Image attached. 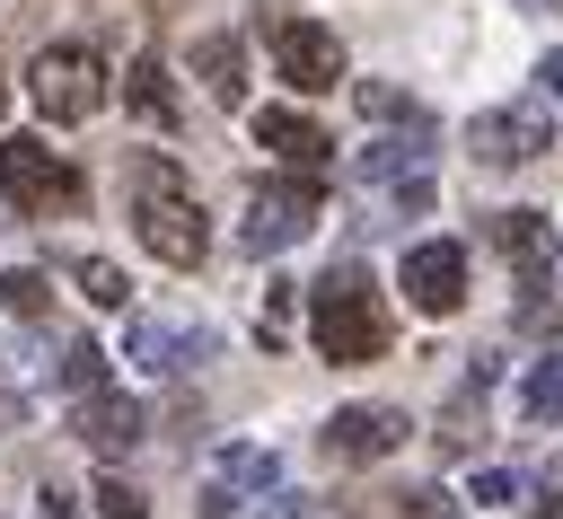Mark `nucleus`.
<instances>
[{
  "instance_id": "f257e3e1",
  "label": "nucleus",
  "mask_w": 563,
  "mask_h": 519,
  "mask_svg": "<svg viewBox=\"0 0 563 519\" xmlns=\"http://www.w3.org/2000/svg\"><path fill=\"white\" fill-rule=\"evenodd\" d=\"M308 343H317V361H334V369H361V361H378V352L396 343V317H387V299H378V281H369L361 264H334V273L308 290Z\"/></svg>"
},
{
  "instance_id": "f03ea898",
  "label": "nucleus",
  "mask_w": 563,
  "mask_h": 519,
  "mask_svg": "<svg viewBox=\"0 0 563 519\" xmlns=\"http://www.w3.org/2000/svg\"><path fill=\"white\" fill-rule=\"evenodd\" d=\"M132 229H141V246H150L158 264H176V273H194V264L211 255L202 202L185 194L176 158H132Z\"/></svg>"
},
{
  "instance_id": "7ed1b4c3",
  "label": "nucleus",
  "mask_w": 563,
  "mask_h": 519,
  "mask_svg": "<svg viewBox=\"0 0 563 519\" xmlns=\"http://www.w3.org/2000/svg\"><path fill=\"white\" fill-rule=\"evenodd\" d=\"M0 194H9L26 220H53V211H79V202H88V176H79L62 150H44L35 132H0Z\"/></svg>"
},
{
  "instance_id": "20e7f679",
  "label": "nucleus",
  "mask_w": 563,
  "mask_h": 519,
  "mask_svg": "<svg viewBox=\"0 0 563 519\" xmlns=\"http://www.w3.org/2000/svg\"><path fill=\"white\" fill-rule=\"evenodd\" d=\"M255 26H264V44H273V70H282L299 97H325V88H343V44H334V26H317V18H290L282 0H255Z\"/></svg>"
},
{
  "instance_id": "39448f33",
  "label": "nucleus",
  "mask_w": 563,
  "mask_h": 519,
  "mask_svg": "<svg viewBox=\"0 0 563 519\" xmlns=\"http://www.w3.org/2000/svg\"><path fill=\"white\" fill-rule=\"evenodd\" d=\"M26 97H35L44 123H88L106 106V62L88 44H44L35 70H26Z\"/></svg>"
},
{
  "instance_id": "423d86ee",
  "label": "nucleus",
  "mask_w": 563,
  "mask_h": 519,
  "mask_svg": "<svg viewBox=\"0 0 563 519\" xmlns=\"http://www.w3.org/2000/svg\"><path fill=\"white\" fill-rule=\"evenodd\" d=\"M466 150H475L484 167H528V158H545V150H554V106H545V88H519L510 106H484V114L466 123Z\"/></svg>"
},
{
  "instance_id": "0eeeda50",
  "label": "nucleus",
  "mask_w": 563,
  "mask_h": 519,
  "mask_svg": "<svg viewBox=\"0 0 563 519\" xmlns=\"http://www.w3.org/2000/svg\"><path fill=\"white\" fill-rule=\"evenodd\" d=\"M317 220H325V194H317V176H273V185H255V194H246L238 246H246V255H282V246H299Z\"/></svg>"
},
{
  "instance_id": "6e6552de",
  "label": "nucleus",
  "mask_w": 563,
  "mask_h": 519,
  "mask_svg": "<svg viewBox=\"0 0 563 519\" xmlns=\"http://www.w3.org/2000/svg\"><path fill=\"white\" fill-rule=\"evenodd\" d=\"M396 290H405L422 317H457V308H466V246H457V238H413L405 264H396Z\"/></svg>"
},
{
  "instance_id": "1a4fd4ad",
  "label": "nucleus",
  "mask_w": 563,
  "mask_h": 519,
  "mask_svg": "<svg viewBox=\"0 0 563 519\" xmlns=\"http://www.w3.org/2000/svg\"><path fill=\"white\" fill-rule=\"evenodd\" d=\"M405 440H413L405 405H343V413L325 422V457H343V466H369V457H387V449H405Z\"/></svg>"
},
{
  "instance_id": "9d476101",
  "label": "nucleus",
  "mask_w": 563,
  "mask_h": 519,
  "mask_svg": "<svg viewBox=\"0 0 563 519\" xmlns=\"http://www.w3.org/2000/svg\"><path fill=\"white\" fill-rule=\"evenodd\" d=\"M484 238H493V255H501L519 281H545V273L563 264V238H554V220H545V211H493V220H484Z\"/></svg>"
},
{
  "instance_id": "9b49d317",
  "label": "nucleus",
  "mask_w": 563,
  "mask_h": 519,
  "mask_svg": "<svg viewBox=\"0 0 563 519\" xmlns=\"http://www.w3.org/2000/svg\"><path fill=\"white\" fill-rule=\"evenodd\" d=\"M123 352H132V369H150V378H176V369L211 361V334H202V325H176V317H132Z\"/></svg>"
},
{
  "instance_id": "f8f14e48",
  "label": "nucleus",
  "mask_w": 563,
  "mask_h": 519,
  "mask_svg": "<svg viewBox=\"0 0 563 519\" xmlns=\"http://www.w3.org/2000/svg\"><path fill=\"white\" fill-rule=\"evenodd\" d=\"M255 141H264V150H273L290 176H317V167L334 158L325 123H317V114H299V106H264V114H255Z\"/></svg>"
},
{
  "instance_id": "ddd939ff",
  "label": "nucleus",
  "mask_w": 563,
  "mask_h": 519,
  "mask_svg": "<svg viewBox=\"0 0 563 519\" xmlns=\"http://www.w3.org/2000/svg\"><path fill=\"white\" fill-rule=\"evenodd\" d=\"M141 431H150V413H141L132 396H114V387L79 405V440H88L97 457H123V449H141Z\"/></svg>"
},
{
  "instance_id": "4468645a",
  "label": "nucleus",
  "mask_w": 563,
  "mask_h": 519,
  "mask_svg": "<svg viewBox=\"0 0 563 519\" xmlns=\"http://www.w3.org/2000/svg\"><path fill=\"white\" fill-rule=\"evenodd\" d=\"M211 493H229V501H246V493H282V457H273L264 440H238V449L211 457Z\"/></svg>"
},
{
  "instance_id": "2eb2a0df",
  "label": "nucleus",
  "mask_w": 563,
  "mask_h": 519,
  "mask_svg": "<svg viewBox=\"0 0 563 519\" xmlns=\"http://www.w3.org/2000/svg\"><path fill=\"white\" fill-rule=\"evenodd\" d=\"M194 70L220 106H246V44L238 35H194Z\"/></svg>"
},
{
  "instance_id": "dca6fc26",
  "label": "nucleus",
  "mask_w": 563,
  "mask_h": 519,
  "mask_svg": "<svg viewBox=\"0 0 563 519\" xmlns=\"http://www.w3.org/2000/svg\"><path fill=\"white\" fill-rule=\"evenodd\" d=\"M123 106H132L141 123L176 132V88H167V62H158V53H141V62L123 70Z\"/></svg>"
},
{
  "instance_id": "f3484780",
  "label": "nucleus",
  "mask_w": 563,
  "mask_h": 519,
  "mask_svg": "<svg viewBox=\"0 0 563 519\" xmlns=\"http://www.w3.org/2000/svg\"><path fill=\"white\" fill-rule=\"evenodd\" d=\"M519 413H528V422H563V343H554L545 361H528V378H519Z\"/></svg>"
},
{
  "instance_id": "a211bd4d",
  "label": "nucleus",
  "mask_w": 563,
  "mask_h": 519,
  "mask_svg": "<svg viewBox=\"0 0 563 519\" xmlns=\"http://www.w3.org/2000/svg\"><path fill=\"white\" fill-rule=\"evenodd\" d=\"M361 114H369V123H405V132H431V114H422L405 88H387V79H361Z\"/></svg>"
},
{
  "instance_id": "6ab92c4d",
  "label": "nucleus",
  "mask_w": 563,
  "mask_h": 519,
  "mask_svg": "<svg viewBox=\"0 0 563 519\" xmlns=\"http://www.w3.org/2000/svg\"><path fill=\"white\" fill-rule=\"evenodd\" d=\"M70 281L88 290V308H123V299H132L123 264H106V255H79V264H70Z\"/></svg>"
},
{
  "instance_id": "aec40b11",
  "label": "nucleus",
  "mask_w": 563,
  "mask_h": 519,
  "mask_svg": "<svg viewBox=\"0 0 563 519\" xmlns=\"http://www.w3.org/2000/svg\"><path fill=\"white\" fill-rule=\"evenodd\" d=\"M0 308H9V317H44V308H53V281H44L35 264H9V273H0Z\"/></svg>"
},
{
  "instance_id": "412c9836",
  "label": "nucleus",
  "mask_w": 563,
  "mask_h": 519,
  "mask_svg": "<svg viewBox=\"0 0 563 519\" xmlns=\"http://www.w3.org/2000/svg\"><path fill=\"white\" fill-rule=\"evenodd\" d=\"M466 493H475V501H484V510H510V501H537V493H528V475H519V466H475V475H466Z\"/></svg>"
},
{
  "instance_id": "4be33fe9",
  "label": "nucleus",
  "mask_w": 563,
  "mask_h": 519,
  "mask_svg": "<svg viewBox=\"0 0 563 519\" xmlns=\"http://www.w3.org/2000/svg\"><path fill=\"white\" fill-rule=\"evenodd\" d=\"M62 387H79V405H88V396H106V352H97L88 334L62 352Z\"/></svg>"
},
{
  "instance_id": "5701e85b",
  "label": "nucleus",
  "mask_w": 563,
  "mask_h": 519,
  "mask_svg": "<svg viewBox=\"0 0 563 519\" xmlns=\"http://www.w3.org/2000/svg\"><path fill=\"white\" fill-rule=\"evenodd\" d=\"M97 519H150L141 484H123V475H97Z\"/></svg>"
},
{
  "instance_id": "b1692460",
  "label": "nucleus",
  "mask_w": 563,
  "mask_h": 519,
  "mask_svg": "<svg viewBox=\"0 0 563 519\" xmlns=\"http://www.w3.org/2000/svg\"><path fill=\"white\" fill-rule=\"evenodd\" d=\"M545 97H554V106H563V44H554V53H545Z\"/></svg>"
},
{
  "instance_id": "393cba45",
  "label": "nucleus",
  "mask_w": 563,
  "mask_h": 519,
  "mask_svg": "<svg viewBox=\"0 0 563 519\" xmlns=\"http://www.w3.org/2000/svg\"><path fill=\"white\" fill-rule=\"evenodd\" d=\"M528 519H563V493H537V501H528Z\"/></svg>"
},
{
  "instance_id": "a878e982",
  "label": "nucleus",
  "mask_w": 563,
  "mask_h": 519,
  "mask_svg": "<svg viewBox=\"0 0 563 519\" xmlns=\"http://www.w3.org/2000/svg\"><path fill=\"white\" fill-rule=\"evenodd\" d=\"M44 519H79V510H70V493H44Z\"/></svg>"
},
{
  "instance_id": "bb28decb",
  "label": "nucleus",
  "mask_w": 563,
  "mask_h": 519,
  "mask_svg": "<svg viewBox=\"0 0 563 519\" xmlns=\"http://www.w3.org/2000/svg\"><path fill=\"white\" fill-rule=\"evenodd\" d=\"M519 9H545V0H519Z\"/></svg>"
},
{
  "instance_id": "cd10ccee",
  "label": "nucleus",
  "mask_w": 563,
  "mask_h": 519,
  "mask_svg": "<svg viewBox=\"0 0 563 519\" xmlns=\"http://www.w3.org/2000/svg\"><path fill=\"white\" fill-rule=\"evenodd\" d=\"M0 106H9V79H0Z\"/></svg>"
}]
</instances>
